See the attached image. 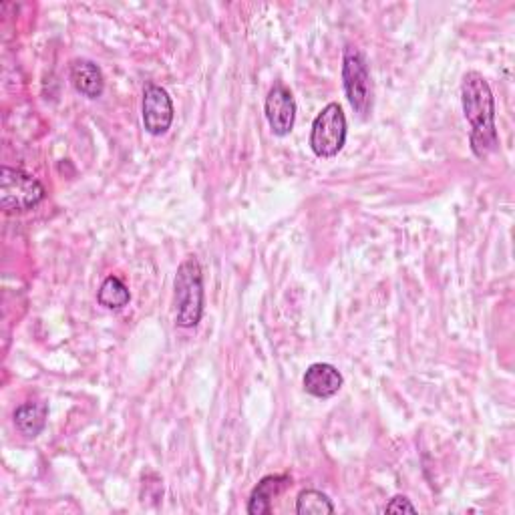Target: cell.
Here are the masks:
<instances>
[{
	"label": "cell",
	"instance_id": "2",
	"mask_svg": "<svg viewBox=\"0 0 515 515\" xmlns=\"http://www.w3.org/2000/svg\"><path fill=\"white\" fill-rule=\"evenodd\" d=\"M176 320L182 328H196L204 316V274L196 256H188L176 274Z\"/></svg>",
	"mask_w": 515,
	"mask_h": 515
},
{
	"label": "cell",
	"instance_id": "9",
	"mask_svg": "<svg viewBox=\"0 0 515 515\" xmlns=\"http://www.w3.org/2000/svg\"><path fill=\"white\" fill-rule=\"evenodd\" d=\"M292 485L290 475H266L260 479V483L254 487L250 501H248V513L250 515H270L272 513V501Z\"/></svg>",
	"mask_w": 515,
	"mask_h": 515
},
{
	"label": "cell",
	"instance_id": "6",
	"mask_svg": "<svg viewBox=\"0 0 515 515\" xmlns=\"http://www.w3.org/2000/svg\"><path fill=\"white\" fill-rule=\"evenodd\" d=\"M141 119L143 127L149 135H165L174 123V101H171L169 93L149 83L143 91V105H141Z\"/></svg>",
	"mask_w": 515,
	"mask_h": 515
},
{
	"label": "cell",
	"instance_id": "1",
	"mask_svg": "<svg viewBox=\"0 0 515 515\" xmlns=\"http://www.w3.org/2000/svg\"><path fill=\"white\" fill-rule=\"evenodd\" d=\"M461 105L469 123V143L477 159H485L499 149L495 127V101L489 83L477 71H469L461 81Z\"/></svg>",
	"mask_w": 515,
	"mask_h": 515
},
{
	"label": "cell",
	"instance_id": "3",
	"mask_svg": "<svg viewBox=\"0 0 515 515\" xmlns=\"http://www.w3.org/2000/svg\"><path fill=\"white\" fill-rule=\"evenodd\" d=\"M45 186L31 174L17 167H3L0 174V206L7 214H23L45 200Z\"/></svg>",
	"mask_w": 515,
	"mask_h": 515
},
{
	"label": "cell",
	"instance_id": "12",
	"mask_svg": "<svg viewBox=\"0 0 515 515\" xmlns=\"http://www.w3.org/2000/svg\"><path fill=\"white\" fill-rule=\"evenodd\" d=\"M97 300L103 308L107 310H121L129 304L131 300V292L125 286V282L117 276H109L103 280L99 292H97Z\"/></svg>",
	"mask_w": 515,
	"mask_h": 515
},
{
	"label": "cell",
	"instance_id": "13",
	"mask_svg": "<svg viewBox=\"0 0 515 515\" xmlns=\"http://www.w3.org/2000/svg\"><path fill=\"white\" fill-rule=\"evenodd\" d=\"M296 513L298 515H326L334 513V505L330 497L318 489H304L296 497Z\"/></svg>",
	"mask_w": 515,
	"mask_h": 515
},
{
	"label": "cell",
	"instance_id": "5",
	"mask_svg": "<svg viewBox=\"0 0 515 515\" xmlns=\"http://www.w3.org/2000/svg\"><path fill=\"white\" fill-rule=\"evenodd\" d=\"M347 143V115L338 103H328L312 121L310 149L320 159L336 157Z\"/></svg>",
	"mask_w": 515,
	"mask_h": 515
},
{
	"label": "cell",
	"instance_id": "14",
	"mask_svg": "<svg viewBox=\"0 0 515 515\" xmlns=\"http://www.w3.org/2000/svg\"><path fill=\"white\" fill-rule=\"evenodd\" d=\"M387 513H417V507L411 503L409 497L405 495H395L387 505H385Z\"/></svg>",
	"mask_w": 515,
	"mask_h": 515
},
{
	"label": "cell",
	"instance_id": "7",
	"mask_svg": "<svg viewBox=\"0 0 515 515\" xmlns=\"http://www.w3.org/2000/svg\"><path fill=\"white\" fill-rule=\"evenodd\" d=\"M264 113L268 119V125L276 137H286L294 129L296 121V101L288 87L282 83H274L268 91Z\"/></svg>",
	"mask_w": 515,
	"mask_h": 515
},
{
	"label": "cell",
	"instance_id": "4",
	"mask_svg": "<svg viewBox=\"0 0 515 515\" xmlns=\"http://www.w3.org/2000/svg\"><path fill=\"white\" fill-rule=\"evenodd\" d=\"M342 87H345L347 101L363 119L373 111V85L369 63L357 47H347L342 57Z\"/></svg>",
	"mask_w": 515,
	"mask_h": 515
},
{
	"label": "cell",
	"instance_id": "8",
	"mask_svg": "<svg viewBox=\"0 0 515 515\" xmlns=\"http://www.w3.org/2000/svg\"><path fill=\"white\" fill-rule=\"evenodd\" d=\"M342 385H345V379H342L340 371L328 363L310 365L302 377L304 391L316 399L334 397L342 389Z\"/></svg>",
	"mask_w": 515,
	"mask_h": 515
},
{
	"label": "cell",
	"instance_id": "11",
	"mask_svg": "<svg viewBox=\"0 0 515 515\" xmlns=\"http://www.w3.org/2000/svg\"><path fill=\"white\" fill-rule=\"evenodd\" d=\"M47 417L49 405L45 401H29L15 411V425L25 437L35 439L45 431Z\"/></svg>",
	"mask_w": 515,
	"mask_h": 515
},
{
	"label": "cell",
	"instance_id": "10",
	"mask_svg": "<svg viewBox=\"0 0 515 515\" xmlns=\"http://www.w3.org/2000/svg\"><path fill=\"white\" fill-rule=\"evenodd\" d=\"M71 83L87 99H99L105 91L103 71L89 59H75L71 63Z\"/></svg>",
	"mask_w": 515,
	"mask_h": 515
}]
</instances>
